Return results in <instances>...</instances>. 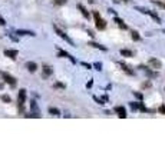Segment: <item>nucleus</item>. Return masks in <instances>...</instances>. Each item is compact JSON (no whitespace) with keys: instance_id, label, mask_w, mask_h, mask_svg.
Masks as SVG:
<instances>
[{"instance_id":"obj_12","label":"nucleus","mask_w":165,"mask_h":143,"mask_svg":"<svg viewBox=\"0 0 165 143\" xmlns=\"http://www.w3.org/2000/svg\"><path fill=\"white\" fill-rule=\"evenodd\" d=\"M113 22L117 23V24L121 27V29H124V30H126V29H128V26H126V24H125V22H124V20H122V19H119L118 16H115V17H113Z\"/></svg>"},{"instance_id":"obj_15","label":"nucleus","mask_w":165,"mask_h":143,"mask_svg":"<svg viewBox=\"0 0 165 143\" xmlns=\"http://www.w3.org/2000/svg\"><path fill=\"white\" fill-rule=\"evenodd\" d=\"M16 34H19V36H36L34 34V32H30V30H17L16 32Z\"/></svg>"},{"instance_id":"obj_33","label":"nucleus","mask_w":165,"mask_h":143,"mask_svg":"<svg viewBox=\"0 0 165 143\" xmlns=\"http://www.w3.org/2000/svg\"><path fill=\"white\" fill-rule=\"evenodd\" d=\"M0 26H6V22H4V19H2V17H0Z\"/></svg>"},{"instance_id":"obj_18","label":"nucleus","mask_w":165,"mask_h":143,"mask_svg":"<svg viewBox=\"0 0 165 143\" xmlns=\"http://www.w3.org/2000/svg\"><path fill=\"white\" fill-rule=\"evenodd\" d=\"M49 113H50L52 116H60V110L57 109V107H53V106L49 107Z\"/></svg>"},{"instance_id":"obj_6","label":"nucleus","mask_w":165,"mask_h":143,"mask_svg":"<svg viewBox=\"0 0 165 143\" xmlns=\"http://www.w3.org/2000/svg\"><path fill=\"white\" fill-rule=\"evenodd\" d=\"M57 57H68V59L72 62V63H73V64H76V59H75L73 56H72V54H69V53L66 52V50L57 49Z\"/></svg>"},{"instance_id":"obj_3","label":"nucleus","mask_w":165,"mask_h":143,"mask_svg":"<svg viewBox=\"0 0 165 143\" xmlns=\"http://www.w3.org/2000/svg\"><path fill=\"white\" fill-rule=\"evenodd\" d=\"M26 89H20L19 90V96H17V105H19V110L20 112H23V105H25V102H26Z\"/></svg>"},{"instance_id":"obj_34","label":"nucleus","mask_w":165,"mask_h":143,"mask_svg":"<svg viewBox=\"0 0 165 143\" xmlns=\"http://www.w3.org/2000/svg\"><path fill=\"white\" fill-rule=\"evenodd\" d=\"M92 84H94V82H92V80H90V82H89V83H88V84H86V87H92Z\"/></svg>"},{"instance_id":"obj_8","label":"nucleus","mask_w":165,"mask_h":143,"mask_svg":"<svg viewBox=\"0 0 165 143\" xmlns=\"http://www.w3.org/2000/svg\"><path fill=\"white\" fill-rule=\"evenodd\" d=\"M148 64L152 66L154 69H161L162 67V62L159 59H155V57H151L149 60H148Z\"/></svg>"},{"instance_id":"obj_2","label":"nucleus","mask_w":165,"mask_h":143,"mask_svg":"<svg viewBox=\"0 0 165 143\" xmlns=\"http://www.w3.org/2000/svg\"><path fill=\"white\" fill-rule=\"evenodd\" d=\"M53 30L56 32V34H57V36H59L60 39H63V40L66 41V43H69V45H71V46H75V43H73V40H72V39L69 37L68 34L65 33V32L62 30V29H59V27H57L56 24H53Z\"/></svg>"},{"instance_id":"obj_22","label":"nucleus","mask_w":165,"mask_h":143,"mask_svg":"<svg viewBox=\"0 0 165 143\" xmlns=\"http://www.w3.org/2000/svg\"><path fill=\"white\" fill-rule=\"evenodd\" d=\"M26 117H34V119H39L40 117V115H39V112H33V113H29V115H25Z\"/></svg>"},{"instance_id":"obj_1","label":"nucleus","mask_w":165,"mask_h":143,"mask_svg":"<svg viewBox=\"0 0 165 143\" xmlns=\"http://www.w3.org/2000/svg\"><path fill=\"white\" fill-rule=\"evenodd\" d=\"M94 17H95V26L98 30H103L106 29V20H103L99 15V11H94Z\"/></svg>"},{"instance_id":"obj_17","label":"nucleus","mask_w":165,"mask_h":143,"mask_svg":"<svg viewBox=\"0 0 165 143\" xmlns=\"http://www.w3.org/2000/svg\"><path fill=\"white\" fill-rule=\"evenodd\" d=\"M52 73H53V69L50 67V66H48V64H45V66H43V75L48 77V76H50Z\"/></svg>"},{"instance_id":"obj_11","label":"nucleus","mask_w":165,"mask_h":143,"mask_svg":"<svg viewBox=\"0 0 165 143\" xmlns=\"http://www.w3.org/2000/svg\"><path fill=\"white\" fill-rule=\"evenodd\" d=\"M119 66H121V69H122V70L126 73V75H129V76L134 75V70H131V67H129L126 63H122V62H119Z\"/></svg>"},{"instance_id":"obj_9","label":"nucleus","mask_w":165,"mask_h":143,"mask_svg":"<svg viewBox=\"0 0 165 143\" xmlns=\"http://www.w3.org/2000/svg\"><path fill=\"white\" fill-rule=\"evenodd\" d=\"M17 50H10V49H7V50H4V56L6 57H9V59H13L15 60L16 57H17Z\"/></svg>"},{"instance_id":"obj_29","label":"nucleus","mask_w":165,"mask_h":143,"mask_svg":"<svg viewBox=\"0 0 165 143\" xmlns=\"http://www.w3.org/2000/svg\"><path fill=\"white\" fill-rule=\"evenodd\" d=\"M55 87H57V89H65V84L63 83H55Z\"/></svg>"},{"instance_id":"obj_7","label":"nucleus","mask_w":165,"mask_h":143,"mask_svg":"<svg viewBox=\"0 0 165 143\" xmlns=\"http://www.w3.org/2000/svg\"><path fill=\"white\" fill-rule=\"evenodd\" d=\"M113 112L118 115V117H121V119H125V117L128 116L126 113V109H125L124 106H115V109H113Z\"/></svg>"},{"instance_id":"obj_10","label":"nucleus","mask_w":165,"mask_h":143,"mask_svg":"<svg viewBox=\"0 0 165 143\" xmlns=\"http://www.w3.org/2000/svg\"><path fill=\"white\" fill-rule=\"evenodd\" d=\"M139 69H142V70L145 72L149 77H157V76H158V72H152L149 67H146V66H139Z\"/></svg>"},{"instance_id":"obj_35","label":"nucleus","mask_w":165,"mask_h":143,"mask_svg":"<svg viewBox=\"0 0 165 143\" xmlns=\"http://www.w3.org/2000/svg\"><path fill=\"white\" fill-rule=\"evenodd\" d=\"M122 2H125V3H126V2H129V0H122Z\"/></svg>"},{"instance_id":"obj_14","label":"nucleus","mask_w":165,"mask_h":143,"mask_svg":"<svg viewBox=\"0 0 165 143\" xmlns=\"http://www.w3.org/2000/svg\"><path fill=\"white\" fill-rule=\"evenodd\" d=\"M78 9H79L80 11H82V16L85 17V19H89V17H90L89 11H88L86 9H85V6H83V4H78Z\"/></svg>"},{"instance_id":"obj_26","label":"nucleus","mask_w":165,"mask_h":143,"mask_svg":"<svg viewBox=\"0 0 165 143\" xmlns=\"http://www.w3.org/2000/svg\"><path fill=\"white\" fill-rule=\"evenodd\" d=\"M2 100H3V102H6V103H10V96H7V94H3V96H2Z\"/></svg>"},{"instance_id":"obj_4","label":"nucleus","mask_w":165,"mask_h":143,"mask_svg":"<svg viewBox=\"0 0 165 143\" xmlns=\"http://www.w3.org/2000/svg\"><path fill=\"white\" fill-rule=\"evenodd\" d=\"M136 10H139L141 13H144V15H148V16H151L152 19L155 20V22H158V23H161V17L157 15V13H154V11H151V10H148V9H144V7H136Z\"/></svg>"},{"instance_id":"obj_28","label":"nucleus","mask_w":165,"mask_h":143,"mask_svg":"<svg viewBox=\"0 0 165 143\" xmlns=\"http://www.w3.org/2000/svg\"><path fill=\"white\" fill-rule=\"evenodd\" d=\"M82 66H83V67H86L88 70H90V69H92V64L86 63V62H82Z\"/></svg>"},{"instance_id":"obj_5","label":"nucleus","mask_w":165,"mask_h":143,"mask_svg":"<svg viewBox=\"0 0 165 143\" xmlns=\"http://www.w3.org/2000/svg\"><path fill=\"white\" fill-rule=\"evenodd\" d=\"M0 76H2V79L4 80L6 83H9L10 86H16V79L13 77L11 75H9V73H6V72H0Z\"/></svg>"},{"instance_id":"obj_32","label":"nucleus","mask_w":165,"mask_h":143,"mask_svg":"<svg viewBox=\"0 0 165 143\" xmlns=\"http://www.w3.org/2000/svg\"><path fill=\"white\" fill-rule=\"evenodd\" d=\"M134 94H135V96H136V98L139 99V100H141V99H142V94H141V93H138V92H134Z\"/></svg>"},{"instance_id":"obj_27","label":"nucleus","mask_w":165,"mask_h":143,"mask_svg":"<svg viewBox=\"0 0 165 143\" xmlns=\"http://www.w3.org/2000/svg\"><path fill=\"white\" fill-rule=\"evenodd\" d=\"M66 2H68V0H55V3H56L57 6H63Z\"/></svg>"},{"instance_id":"obj_30","label":"nucleus","mask_w":165,"mask_h":143,"mask_svg":"<svg viewBox=\"0 0 165 143\" xmlns=\"http://www.w3.org/2000/svg\"><path fill=\"white\" fill-rule=\"evenodd\" d=\"M94 100H95V102H96V103H99V105H103V102H102L101 99H98L96 96H94Z\"/></svg>"},{"instance_id":"obj_25","label":"nucleus","mask_w":165,"mask_h":143,"mask_svg":"<svg viewBox=\"0 0 165 143\" xmlns=\"http://www.w3.org/2000/svg\"><path fill=\"white\" fill-rule=\"evenodd\" d=\"M138 105H139L138 102H131V103H129V106H131L132 110H138Z\"/></svg>"},{"instance_id":"obj_21","label":"nucleus","mask_w":165,"mask_h":143,"mask_svg":"<svg viewBox=\"0 0 165 143\" xmlns=\"http://www.w3.org/2000/svg\"><path fill=\"white\" fill-rule=\"evenodd\" d=\"M152 3H154L155 6H158V7L165 9V3H162V2H159V0H152Z\"/></svg>"},{"instance_id":"obj_20","label":"nucleus","mask_w":165,"mask_h":143,"mask_svg":"<svg viewBox=\"0 0 165 143\" xmlns=\"http://www.w3.org/2000/svg\"><path fill=\"white\" fill-rule=\"evenodd\" d=\"M131 37H132V40H134V41H139V40H141V36H139V33L136 30H134L131 33Z\"/></svg>"},{"instance_id":"obj_24","label":"nucleus","mask_w":165,"mask_h":143,"mask_svg":"<svg viewBox=\"0 0 165 143\" xmlns=\"http://www.w3.org/2000/svg\"><path fill=\"white\" fill-rule=\"evenodd\" d=\"M94 67H95V70L101 72L102 70V63L101 62H96V63H94Z\"/></svg>"},{"instance_id":"obj_13","label":"nucleus","mask_w":165,"mask_h":143,"mask_svg":"<svg viewBox=\"0 0 165 143\" xmlns=\"http://www.w3.org/2000/svg\"><path fill=\"white\" fill-rule=\"evenodd\" d=\"M26 69L30 72V73H34V72L38 70V64L34 63V62H27V63H26Z\"/></svg>"},{"instance_id":"obj_23","label":"nucleus","mask_w":165,"mask_h":143,"mask_svg":"<svg viewBox=\"0 0 165 143\" xmlns=\"http://www.w3.org/2000/svg\"><path fill=\"white\" fill-rule=\"evenodd\" d=\"M30 109L33 110V112H39L38 105H36V102H34V100H32V102H30Z\"/></svg>"},{"instance_id":"obj_31","label":"nucleus","mask_w":165,"mask_h":143,"mask_svg":"<svg viewBox=\"0 0 165 143\" xmlns=\"http://www.w3.org/2000/svg\"><path fill=\"white\" fill-rule=\"evenodd\" d=\"M159 113H162V115H165V105H162L161 107H159Z\"/></svg>"},{"instance_id":"obj_16","label":"nucleus","mask_w":165,"mask_h":143,"mask_svg":"<svg viewBox=\"0 0 165 143\" xmlns=\"http://www.w3.org/2000/svg\"><path fill=\"white\" fill-rule=\"evenodd\" d=\"M119 53L122 57H132L134 56V52H132V50H128V49H122Z\"/></svg>"},{"instance_id":"obj_19","label":"nucleus","mask_w":165,"mask_h":143,"mask_svg":"<svg viewBox=\"0 0 165 143\" xmlns=\"http://www.w3.org/2000/svg\"><path fill=\"white\" fill-rule=\"evenodd\" d=\"M89 46H92V47H95V49H101V50H103V52H106V50H108V49L105 47V46L99 45V43H95V41H90Z\"/></svg>"}]
</instances>
